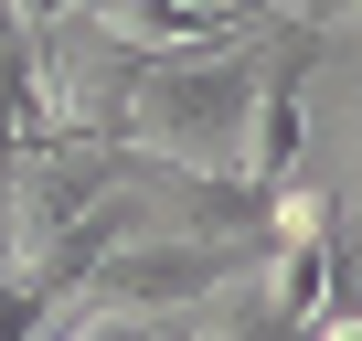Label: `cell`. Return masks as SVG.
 Listing matches in <instances>:
<instances>
[{"label": "cell", "instance_id": "obj_1", "mask_svg": "<svg viewBox=\"0 0 362 341\" xmlns=\"http://www.w3.org/2000/svg\"><path fill=\"white\" fill-rule=\"evenodd\" d=\"M277 75V22L235 33V43H203V54H170L128 86V117H117V149L139 170H192V182H235L245 160V117Z\"/></svg>", "mask_w": 362, "mask_h": 341}, {"label": "cell", "instance_id": "obj_2", "mask_svg": "<svg viewBox=\"0 0 362 341\" xmlns=\"http://www.w3.org/2000/svg\"><path fill=\"white\" fill-rule=\"evenodd\" d=\"M181 341H288V330H277V309L256 299V267H245V277H224L192 320H181Z\"/></svg>", "mask_w": 362, "mask_h": 341}, {"label": "cell", "instance_id": "obj_3", "mask_svg": "<svg viewBox=\"0 0 362 341\" xmlns=\"http://www.w3.org/2000/svg\"><path fill=\"white\" fill-rule=\"evenodd\" d=\"M64 320H75V309H54L11 256H0V341H64Z\"/></svg>", "mask_w": 362, "mask_h": 341}, {"label": "cell", "instance_id": "obj_4", "mask_svg": "<svg viewBox=\"0 0 362 341\" xmlns=\"http://www.w3.org/2000/svg\"><path fill=\"white\" fill-rule=\"evenodd\" d=\"M309 341H362V309H341V299H330V309L309 320Z\"/></svg>", "mask_w": 362, "mask_h": 341}]
</instances>
